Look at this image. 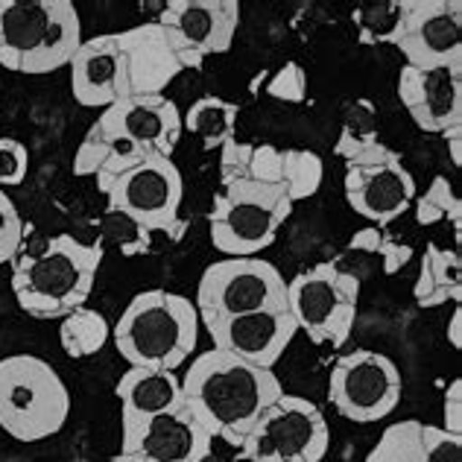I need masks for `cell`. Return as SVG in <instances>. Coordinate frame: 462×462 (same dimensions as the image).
Segmentation results:
<instances>
[{
  "label": "cell",
  "instance_id": "cell-1",
  "mask_svg": "<svg viewBox=\"0 0 462 462\" xmlns=\"http://www.w3.org/2000/svg\"><path fill=\"white\" fill-rule=\"evenodd\" d=\"M282 395L284 386L273 369H258L220 348L199 355L181 378V398L193 419L237 451L261 412Z\"/></svg>",
  "mask_w": 462,
  "mask_h": 462
},
{
  "label": "cell",
  "instance_id": "cell-2",
  "mask_svg": "<svg viewBox=\"0 0 462 462\" xmlns=\"http://www.w3.org/2000/svg\"><path fill=\"white\" fill-rule=\"evenodd\" d=\"M103 246L82 243L74 235L47 237L39 249L23 252L12 270V293L32 319H65L91 299Z\"/></svg>",
  "mask_w": 462,
  "mask_h": 462
},
{
  "label": "cell",
  "instance_id": "cell-3",
  "mask_svg": "<svg viewBox=\"0 0 462 462\" xmlns=\"http://www.w3.org/2000/svg\"><path fill=\"white\" fill-rule=\"evenodd\" d=\"M112 339L129 366L176 372L199 343L197 305L170 290H143L120 313Z\"/></svg>",
  "mask_w": 462,
  "mask_h": 462
},
{
  "label": "cell",
  "instance_id": "cell-4",
  "mask_svg": "<svg viewBox=\"0 0 462 462\" xmlns=\"http://www.w3.org/2000/svg\"><path fill=\"white\" fill-rule=\"evenodd\" d=\"M82 44V21L70 0H0V65L42 77L62 70Z\"/></svg>",
  "mask_w": 462,
  "mask_h": 462
},
{
  "label": "cell",
  "instance_id": "cell-5",
  "mask_svg": "<svg viewBox=\"0 0 462 462\" xmlns=\"http://www.w3.org/2000/svg\"><path fill=\"white\" fill-rule=\"evenodd\" d=\"M70 393L51 363L35 355L0 360V428L15 442H44L65 428Z\"/></svg>",
  "mask_w": 462,
  "mask_h": 462
},
{
  "label": "cell",
  "instance_id": "cell-6",
  "mask_svg": "<svg viewBox=\"0 0 462 462\" xmlns=\"http://www.w3.org/2000/svg\"><path fill=\"white\" fill-rule=\"evenodd\" d=\"M293 214V202L282 185L261 181H231L220 185L208 214V235L214 249L226 258H261L270 249L278 231Z\"/></svg>",
  "mask_w": 462,
  "mask_h": 462
},
{
  "label": "cell",
  "instance_id": "cell-7",
  "mask_svg": "<svg viewBox=\"0 0 462 462\" xmlns=\"http://www.w3.org/2000/svg\"><path fill=\"white\" fill-rule=\"evenodd\" d=\"M360 278L337 263H316L287 282V313L316 346H346L357 322Z\"/></svg>",
  "mask_w": 462,
  "mask_h": 462
},
{
  "label": "cell",
  "instance_id": "cell-8",
  "mask_svg": "<svg viewBox=\"0 0 462 462\" xmlns=\"http://www.w3.org/2000/svg\"><path fill=\"white\" fill-rule=\"evenodd\" d=\"M331 448L325 412L313 401L284 393L252 424L240 445L249 462H322Z\"/></svg>",
  "mask_w": 462,
  "mask_h": 462
},
{
  "label": "cell",
  "instance_id": "cell-9",
  "mask_svg": "<svg viewBox=\"0 0 462 462\" xmlns=\"http://www.w3.org/2000/svg\"><path fill=\"white\" fill-rule=\"evenodd\" d=\"M193 305L199 322L258 310H287V282L278 266L263 258H223L205 266Z\"/></svg>",
  "mask_w": 462,
  "mask_h": 462
},
{
  "label": "cell",
  "instance_id": "cell-10",
  "mask_svg": "<svg viewBox=\"0 0 462 462\" xmlns=\"http://www.w3.org/2000/svg\"><path fill=\"white\" fill-rule=\"evenodd\" d=\"M401 393H404V383H401V372L393 357L369 348H355L339 357L328 381V398L334 410L357 424L381 421L389 412H395Z\"/></svg>",
  "mask_w": 462,
  "mask_h": 462
},
{
  "label": "cell",
  "instance_id": "cell-11",
  "mask_svg": "<svg viewBox=\"0 0 462 462\" xmlns=\"http://www.w3.org/2000/svg\"><path fill=\"white\" fill-rule=\"evenodd\" d=\"M103 197L108 199L106 208L132 217L150 235H155V231L170 235L173 231L179 237V208L181 197H185V179H181V170L173 158L150 155L147 162H141L129 173L115 179L103 190Z\"/></svg>",
  "mask_w": 462,
  "mask_h": 462
},
{
  "label": "cell",
  "instance_id": "cell-12",
  "mask_svg": "<svg viewBox=\"0 0 462 462\" xmlns=\"http://www.w3.org/2000/svg\"><path fill=\"white\" fill-rule=\"evenodd\" d=\"M162 23L181 65L199 70L208 56L228 53L240 27L237 0H170L162 6Z\"/></svg>",
  "mask_w": 462,
  "mask_h": 462
},
{
  "label": "cell",
  "instance_id": "cell-13",
  "mask_svg": "<svg viewBox=\"0 0 462 462\" xmlns=\"http://www.w3.org/2000/svg\"><path fill=\"white\" fill-rule=\"evenodd\" d=\"M94 124L106 135L129 143L138 152L162 158H173L181 135H185L179 106L167 94L126 97V100L103 108Z\"/></svg>",
  "mask_w": 462,
  "mask_h": 462
},
{
  "label": "cell",
  "instance_id": "cell-14",
  "mask_svg": "<svg viewBox=\"0 0 462 462\" xmlns=\"http://www.w3.org/2000/svg\"><path fill=\"white\" fill-rule=\"evenodd\" d=\"M214 442L193 412L179 407L120 430V454L115 462H199Z\"/></svg>",
  "mask_w": 462,
  "mask_h": 462
},
{
  "label": "cell",
  "instance_id": "cell-15",
  "mask_svg": "<svg viewBox=\"0 0 462 462\" xmlns=\"http://www.w3.org/2000/svg\"><path fill=\"white\" fill-rule=\"evenodd\" d=\"M398 100L421 132L451 135L462 129V65L410 68L398 74Z\"/></svg>",
  "mask_w": 462,
  "mask_h": 462
},
{
  "label": "cell",
  "instance_id": "cell-16",
  "mask_svg": "<svg viewBox=\"0 0 462 462\" xmlns=\"http://www.w3.org/2000/svg\"><path fill=\"white\" fill-rule=\"evenodd\" d=\"M395 47L410 68L462 65V4L410 0L404 32Z\"/></svg>",
  "mask_w": 462,
  "mask_h": 462
},
{
  "label": "cell",
  "instance_id": "cell-17",
  "mask_svg": "<svg viewBox=\"0 0 462 462\" xmlns=\"http://www.w3.org/2000/svg\"><path fill=\"white\" fill-rule=\"evenodd\" d=\"M346 202L372 226H389L416 202V179L393 150L374 164H346Z\"/></svg>",
  "mask_w": 462,
  "mask_h": 462
},
{
  "label": "cell",
  "instance_id": "cell-18",
  "mask_svg": "<svg viewBox=\"0 0 462 462\" xmlns=\"http://www.w3.org/2000/svg\"><path fill=\"white\" fill-rule=\"evenodd\" d=\"M214 348L252 363L258 369H273L296 339L299 328L287 310H258L231 316V319H202Z\"/></svg>",
  "mask_w": 462,
  "mask_h": 462
},
{
  "label": "cell",
  "instance_id": "cell-19",
  "mask_svg": "<svg viewBox=\"0 0 462 462\" xmlns=\"http://www.w3.org/2000/svg\"><path fill=\"white\" fill-rule=\"evenodd\" d=\"M70 91L82 108H108L129 97L126 62L115 32L82 39L79 51L68 65Z\"/></svg>",
  "mask_w": 462,
  "mask_h": 462
},
{
  "label": "cell",
  "instance_id": "cell-20",
  "mask_svg": "<svg viewBox=\"0 0 462 462\" xmlns=\"http://www.w3.org/2000/svg\"><path fill=\"white\" fill-rule=\"evenodd\" d=\"M115 35H117V47L126 62L129 97L164 94L167 85L185 70L162 23L150 21V23L129 27Z\"/></svg>",
  "mask_w": 462,
  "mask_h": 462
},
{
  "label": "cell",
  "instance_id": "cell-21",
  "mask_svg": "<svg viewBox=\"0 0 462 462\" xmlns=\"http://www.w3.org/2000/svg\"><path fill=\"white\" fill-rule=\"evenodd\" d=\"M115 395L120 401V430H129L152 416L185 407L181 378L176 372H167V369L129 366L120 374Z\"/></svg>",
  "mask_w": 462,
  "mask_h": 462
},
{
  "label": "cell",
  "instance_id": "cell-22",
  "mask_svg": "<svg viewBox=\"0 0 462 462\" xmlns=\"http://www.w3.org/2000/svg\"><path fill=\"white\" fill-rule=\"evenodd\" d=\"M389 152L393 150L381 141V120L374 103L366 97L351 100L343 112V126H339V138L334 143V155L343 158L346 164H374Z\"/></svg>",
  "mask_w": 462,
  "mask_h": 462
},
{
  "label": "cell",
  "instance_id": "cell-23",
  "mask_svg": "<svg viewBox=\"0 0 462 462\" xmlns=\"http://www.w3.org/2000/svg\"><path fill=\"white\" fill-rule=\"evenodd\" d=\"M419 308H439L448 301H462V254L459 249H445L439 243H428L421 254L419 278L412 287Z\"/></svg>",
  "mask_w": 462,
  "mask_h": 462
},
{
  "label": "cell",
  "instance_id": "cell-24",
  "mask_svg": "<svg viewBox=\"0 0 462 462\" xmlns=\"http://www.w3.org/2000/svg\"><path fill=\"white\" fill-rule=\"evenodd\" d=\"M237 115H240V108L235 103L223 100V97L205 94L199 100H193L188 115L181 117V126H185V132H190V135L199 138L205 152H214V150H220L226 141L235 138Z\"/></svg>",
  "mask_w": 462,
  "mask_h": 462
},
{
  "label": "cell",
  "instance_id": "cell-25",
  "mask_svg": "<svg viewBox=\"0 0 462 462\" xmlns=\"http://www.w3.org/2000/svg\"><path fill=\"white\" fill-rule=\"evenodd\" d=\"M407 9L410 0H366V4H357L351 12V21L357 27V42L366 47L398 44L407 23Z\"/></svg>",
  "mask_w": 462,
  "mask_h": 462
},
{
  "label": "cell",
  "instance_id": "cell-26",
  "mask_svg": "<svg viewBox=\"0 0 462 462\" xmlns=\"http://www.w3.org/2000/svg\"><path fill=\"white\" fill-rule=\"evenodd\" d=\"M108 337H112V328H108L106 316L91 308H79L59 322V343H62L65 355L74 360L100 355Z\"/></svg>",
  "mask_w": 462,
  "mask_h": 462
},
{
  "label": "cell",
  "instance_id": "cell-27",
  "mask_svg": "<svg viewBox=\"0 0 462 462\" xmlns=\"http://www.w3.org/2000/svg\"><path fill=\"white\" fill-rule=\"evenodd\" d=\"M325 164L313 150H282V188L290 202L310 199L322 188Z\"/></svg>",
  "mask_w": 462,
  "mask_h": 462
},
{
  "label": "cell",
  "instance_id": "cell-28",
  "mask_svg": "<svg viewBox=\"0 0 462 462\" xmlns=\"http://www.w3.org/2000/svg\"><path fill=\"white\" fill-rule=\"evenodd\" d=\"M416 205V223L419 226H439V223H451L454 235L459 240L462 231V202L459 193L454 188V181L448 176H436L430 181V188L421 193V197L412 202Z\"/></svg>",
  "mask_w": 462,
  "mask_h": 462
},
{
  "label": "cell",
  "instance_id": "cell-29",
  "mask_svg": "<svg viewBox=\"0 0 462 462\" xmlns=\"http://www.w3.org/2000/svg\"><path fill=\"white\" fill-rule=\"evenodd\" d=\"M363 462H421V421L389 424Z\"/></svg>",
  "mask_w": 462,
  "mask_h": 462
},
{
  "label": "cell",
  "instance_id": "cell-30",
  "mask_svg": "<svg viewBox=\"0 0 462 462\" xmlns=\"http://www.w3.org/2000/svg\"><path fill=\"white\" fill-rule=\"evenodd\" d=\"M103 235H106L108 243L120 246V252H124V254H141V252H150V246H152V235L147 228L138 226L132 217L112 211V208H106Z\"/></svg>",
  "mask_w": 462,
  "mask_h": 462
},
{
  "label": "cell",
  "instance_id": "cell-31",
  "mask_svg": "<svg viewBox=\"0 0 462 462\" xmlns=\"http://www.w3.org/2000/svg\"><path fill=\"white\" fill-rule=\"evenodd\" d=\"M23 237H27V228H23L15 202L0 188V263H9L18 258L23 249Z\"/></svg>",
  "mask_w": 462,
  "mask_h": 462
},
{
  "label": "cell",
  "instance_id": "cell-32",
  "mask_svg": "<svg viewBox=\"0 0 462 462\" xmlns=\"http://www.w3.org/2000/svg\"><path fill=\"white\" fill-rule=\"evenodd\" d=\"M421 462H462V436L421 424Z\"/></svg>",
  "mask_w": 462,
  "mask_h": 462
},
{
  "label": "cell",
  "instance_id": "cell-33",
  "mask_svg": "<svg viewBox=\"0 0 462 462\" xmlns=\"http://www.w3.org/2000/svg\"><path fill=\"white\" fill-rule=\"evenodd\" d=\"M266 94L275 97V100L284 103H301L308 94V74L299 62H284L275 70L270 85H266Z\"/></svg>",
  "mask_w": 462,
  "mask_h": 462
},
{
  "label": "cell",
  "instance_id": "cell-34",
  "mask_svg": "<svg viewBox=\"0 0 462 462\" xmlns=\"http://www.w3.org/2000/svg\"><path fill=\"white\" fill-rule=\"evenodd\" d=\"M30 152L15 138H0V188H15L27 179Z\"/></svg>",
  "mask_w": 462,
  "mask_h": 462
},
{
  "label": "cell",
  "instance_id": "cell-35",
  "mask_svg": "<svg viewBox=\"0 0 462 462\" xmlns=\"http://www.w3.org/2000/svg\"><path fill=\"white\" fill-rule=\"evenodd\" d=\"M246 179L261 185H282V150L273 143H252Z\"/></svg>",
  "mask_w": 462,
  "mask_h": 462
},
{
  "label": "cell",
  "instance_id": "cell-36",
  "mask_svg": "<svg viewBox=\"0 0 462 462\" xmlns=\"http://www.w3.org/2000/svg\"><path fill=\"white\" fill-rule=\"evenodd\" d=\"M381 258V266L386 275H395L398 270H404V266L410 263L412 258V249L407 246V243H401L395 237L389 235H381V243H378V252H374Z\"/></svg>",
  "mask_w": 462,
  "mask_h": 462
},
{
  "label": "cell",
  "instance_id": "cell-37",
  "mask_svg": "<svg viewBox=\"0 0 462 462\" xmlns=\"http://www.w3.org/2000/svg\"><path fill=\"white\" fill-rule=\"evenodd\" d=\"M442 430L462 436V381L454 378L451 386L445 389V401H442Z\"/></svg>",
  "mask_w": 462,
  "mask_h": 462
},
{
  "label": "cell",
  "instance_id": "cell-38",
  "mask_svg": "<svg viewBox=\"0 0 462 462\" xmlns=\"http://www.w3.org/2000/svg\"><path fill=\"white\" fill-rule=\"evenodd\" d=\"M381 235L383 231L378 226H366V228H360L355 237H351L348 243V249H357V252H366V254H374L378 252V243H381Z\"/></svg>",
  "mask_w": 462,
  "mask_h": 462
},
{
  "label": "cell",
  "instance_id": "cell-39",
  "mask_svg": "<svg viewBox=\"0 0 462 462\" xmlns=\"http://www.w3.org/2000/svg\"><path fill=\"white\" fill-rule=\"evenodd\" d=\"M448 343H451L457 351L462 348V301H457L451 319H448Z\"/></svg>",
  "mask_w": 462,
  "mask_h": 462
},
{
  "label": "cell",
  "instance_id": "cell-40",
  "mask_svg": "<svg viewBox=\"0 0 462 462\" xmlns=\"http://www.w3.org/2000/svg\"><path fill=\"white\" fill-rule=\"evenodd\" d=\"M445 141H448V152H451L454 167H459L462 164V129L451 132V135H445Z\"/></svg>",
  "mask_w": 462,
  "mask_h": 462
},
{
  "label": "cell",
  "instance_id": "cell-41",
  "mask_svg": "<svg viewBox=\"0 0 462 462\" xmlns=\"http://www.w3.org/2000/svg\"><path fill=\"white\" fill-rule=\"evenodd\" d=\"M217 445V442H214ZM199 462H240L237 457H220V454H217V448H211V451L208 454H205Z\"/></svg>",
  "mask_w": 462,
  "mask_h": 462
}]
</instances>
